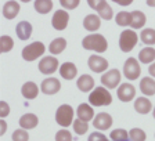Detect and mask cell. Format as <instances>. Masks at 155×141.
<instances>
[{"label":"cell","instance_id":"14","mask_svg":"<svg viewBox=\"0 0 155 141\" xmlns=\"http://www.w3.org/2000/svg\"><path fill=\"white\" fill-rule=\"evenodd\" d=\"M100 25H101V21H100V17L97 15V14H89V15H86L83 19V26L89 32H96V31H98Z\"/></svg>","mask_w":155,"mask_h":141},{"label":"cell","instance_id":"15","mask_svg":"<svg viewBox=\"0 0 155 141\" xmlns=\"http://www.w3.org/2000/svg\"><path fill=\"white\" fill-rule=\"evenodd\" d=\"M78 119H81L83 122H89L94 119V109L90 107V104H81L76 109Z\"/></svg>","mask_w":155,"mask_h":141},{"label":"cell","instance_id":"22","mask_svg":"<svg viewBox=\"0 0 155 141\" xmlns=\"http://www.w3.org/2000/svg\"><path fill=\"white\" fill-rule=\"evenodd\" d=\"M134 109L141 115H147L152 109V104L147 97H139L134 101Z\"/></svg>","mask_w":155,"mask_h":141},{"label":"cell","instance_id":"4","mask_svg":"<svg viewBox=\"0 0 155 141\" xmlns=\"http://www.w3.org/2000/svg\"><path fill=\"white\" fill-rule=\"evenodd\" d=\"M55 120L62 127L74 125V108L68 104H62L61 107H58L57 112H55Z\"/></svg>","mask_w":155,"mask_h":141},{"label":"cell","instance_id":"17","mask_svg":"<svg viewBox=\"0 0 155 141\" xmlns=\"http://www.w3.org/2000/svg\"><path fill=\"white\" fill-rule=\"evenodd\" d=\"M15 33L18 36V39L28 40L31 38V35H32V25L28 21H21V22H18V25L15 28Z\"/></svg>","mask_w":155,"mask_h":141},{"label":"cell","instance_id":"38","mask_svg":"<svg viewBox=\"0 0 155 141\" xmlns=\"http://www.w3.org/2000/svg\"><path fill=\"white\" fill-rule=\"evenodd\" d=\"M87 141H110L104 134H101L100 132H93L89 136V140Z\"/></svg>","mask_w":155,"mask_h":141},{"label":"cell","instance_id":"31","mask_svg":"<svg viewBox=\"0 0 155 141\" xmlns=\"http://www.w3.org/2000/svg\"><path fill=\"white\" fill-rule=\"evenodd\" d=\"M111 141H126L129 140V132H126L125 129H115L110 134Z\"/></svg>","mask_w":155,"mask_h":141},{"label":"cell","instance_id":"35","mask_svg":"<svg viewBox=\"0 0 155 141\" xmlns=\"http://www.w3.org/2000/svg\"><path fill=\"white\" fill-rule=\"evenodd\" d=\"M13 141H28L29 140V134L25 129H17L15 132L11 136Z\"/></svg>","mask_w":155,"mask_h":141},{"label":"cell","instance_id":"43","mask_svg":"<svg viewBox=\"0 0 155 141\" xmlns=\"http://www.w3.org/2000/svg\"><path fill=\"white\" fill-rule=\"evenodd\" d=\"M87 4H89V6H90L93 10H96L97 4H98V0H89V2H87Z\"/></svg>","mask_w":155,"mask_h":141},{"label":"cell","instance_id":"12","mask_svg":"<svg viewBox=\"0 0 155 141\" xmlns=\"http://www.w3.org/2000/svg\"><path fill=\"white\" fill-rule=\"evenodd\" d=\"M61 89V83H60V80L57 77H47L40 84V90H42L45 94H48V96H51V94H55L60 91Z\"/></svg>","mask_w":155,"mask_h":141},{"label":"cell","instance_id":"37","mask_svg":"<svg viewBox=\"0 0 155 141\" xmlns=\"http://www.w3.org/2000/svg\"><path fill=\"white\" fill-rule=\"evenodd\" d=\"M60 4L67 10H74L79 6V0H61Z\"/></svg>","mask_w":155,"mask_h":141},{"label":"cell","instance_id":"13","mask_svg":"<svg viewBox=\"0 0 155 141\" xmlns=\"http://www.w3.org/2000/svg\"><path fill=\"white\" fill-rule=\"evenodd\" d=\"M93 126L97 130H108L112 126V116L107 112H101L94 116Z\"/></svg>","mask_w":155,"mask_h":141},{"label":"cell","instance_id":"46","mask_svg":"<svg viewBox=\"0 0 155 141\" xmlns=\"http://www.w3.org/2000/svg\"><path fill=\"white\" fill-rule=\"evenodd\" d=\"M126 141H132V140H126Z\"/></svg>","mask_w":155,"mask_h":141},{"label":"cell","instance_id":"8","mask_svg":"<svg viewBox=\"0 0 155 141\" xmlns=\"http://www.w3.org/2000/svg\"><path fill=\"white\" fill-rule=\"evenodd\" d=\"M58 67H60L58 60L55 57H50V55H48V57H43L42 60H40V62H39V65H38L39 70L45 75L54 74Z\"/></svg>","mask_w":155,"mask_h":141},{"label":"cell","instance_id":"27","mask_svg":"<svg viewBox=\"0 0 155 141\" xmlns=\"http://www.w3.org/2000/svg\"><path fill=\"white\" fill-rule=\"evenodd\" d=\"M132 28L133 31L134 29H141L143 26H144L145 21H147V18H145V14L141 13V11H139V10H136V11H132Z\"/></svg>","mask_w":155,"mask_h":141},{"label":"cell","instance_id":"45","mask_svg":"<svg viewBox=\"0 0 155 141\" xmlns=\"http://www.w3.org/2000/svg\"><path fill=\"white\" fill-rule=\"evenodd\" d=\"M152 115H154V119H155V107H154V109H152Z\"/></svg>","mask_w":155,"mask_h":141},{"label":"cell","instance_id":"19","mask_svg":"<svg viewBox=\"0 0 155 141\" xmlns=\"http://www.w3.org/2000/svg\"><path fill=\"white\" fill-rule=\"evenodd\" d=\"M96 11H97V14H98L100 18L107 19V21L111 19L112 18V15H114L112 7L107 3V2H104V0H101V2L98 0V4H97V7H96Z\"/></svg>","mask_w":155,"mask_h":141},{"label":"cell","instance_id":"6","mask_svg":"<svg viewBox=\"0 0 155 141\" xmlns=\"http://www.w3.org/2000/svg\"><path fill=\"white\" fill-rule=\"evenodd\" d=\"M140 74H141V68H140V64L136 58H127L123 65V75H125L126 79L129 80H136L140 77Z\"/></svg>","mask_w":155,"mask_h":141},{"label":"cell","instance_id":"33","mask_svg":"<svg viewBox=\"0 0 155 141\" xmlns=\"http://www.w3.org/2000/svg\"><path fill=\"white\" fill-rule=\"evenodd\" d=\"M129 137L132 141H145V138H147V134H145V132L143 130V129H139V127H134L129 132Z\"/></svg>","mask_w":155,"mask_h":141},{"label":"cell","instance_id":"40","mask_svg":"<svg viewBox=\"0 0 155 141\" xmlns=\"http://www.w3.org/2000/svg\"><path fill=\"white\" fill-rule=\"evenodd\" d=\"M6 130H7V123L2 119V120H0V134L3 136L4 133H6Z\"/></svg>","mask_w":155,"mask_h":141},{"label":"cell","instance_id":"23","mask_svg":"<svg viewBox=\"0 0 155 141\" xmlns=\"http://www.w3.org/2000/svg\"><path fill=\"white\" fill-rule=\"evenodd\" d=\"M21 93H22V96L25 97L26 100H33V98H36L39 94V87L36 86V83H33V82H26V83H24V86L21 87Z\"/></svg>","mask_w":155,"mask_h":141},{"label":"cell","instance_id":"20","mask_svg":"<svg viewBox=\"0 0 155 141\" xmlns=\"http://www.w3.org/2000/svg\"><path fill=\"white\" fill-rule=\"evenodd\" d=\"M19 13V3L17 2H6L3 6V15L7 19H14Z\"/></svg>","mask_w":155,"mask_h":141},{"label":"cell","instance_id":"36","mask_svg":"<svg viewBox=\"0 0 155 141\" xmlns=\"http://www.w3.org/2000/svg\"><path fill=\"white\" fill-rule=\"evenodd\" d=\"M55 141H72V134L67 129H61L55 134Z\"/></svg>","mask_w":155,"mask_h":141},{"label":"cell","instance_id":"28","mask_svg":"<svg viewBox=\"0 0 155 141\" xmlns=\"http://www.w3.org/2000/svg\"><path fill=\"white\" fill-rule=\"evenodd\" d=\"M140 39H141V42L144 43V44H147L148 47L155 44V29H152V28L143 29L141 33H140Z\"/></svg>","mask_w":155,"mask_h":141},{"label":"cell","instance_id":"29","mask_svg":"<svg viewBox=\"0 0 155 141\" xmlns=\"http://www.w3.org/2000/svg\"><path fill=\"white\" fill-rule=\"evenodd\" d=\"M35 10L39 14H47L53 10V2L51 0H36L35 2Z\"/></svg>","mask_w":155,"mask_h":141},{"label":"cell","instance_id":"5","mask_svg":"<svg viewBox=\"0 0 155 141\" xmlns=\"http://www.w3.org/2000/svg\"><path fill=\"white\" fill-rule=\"evenodd\" d=\"M45 44L42 42H33L31 44L25 46L22 50V58L25 61H35L39 57L45 54Z\"/></svg>","mask_w":155,"mask_h":141},{"label":"cell","instance_id":"41","mask_svg":"<svg viewBox=\"0 0 155 141\" xmlns=\"http://www.w3.org/2000/svg\"><path fill=\"white\" fill-rule=\"evenodd\" d=\"M114 2L119 6H130L132 4V0H114Z\"/></svg>","mask_w":155,"mask_h":141},{"label":"cell","instance_id":"34","mask_svg":"<svg viewBox=\"0 0 155 141\" xmlns=\"http://www.w3.org/2000/svg\"><path fill=\"white\" fill-rule=\"evenodd\" d=\"M74 130L76 134L82 136V134H86L87 130H89V125H87V122H83V120H81V119H76V120H74Z\"/></svg>","mask_w":155,"mask_h":141},{"label":"cell","instance_id":"21","mask_svg":"<svg viewBox=\"0 0 155 141\" xmlns=\"http://www.w3.org/2000/svg\"><path fill=\"white\" fill-rule=\"evenodd\" d=\"M76 86H78V89L81 90V91L87 93V91L93 90L94 79L90 76V75H82V76H79V79L76 80Z\"/></svg>","mask_w":155,"mask_h":141},{"label":"cell","instance_id":"25","mask_svg":"<svg viewBox=\"0 0 155 141\" xmlns=\"http://www.w3.org/2000/svg\"><path fill=\"white\" fill-rule=\"evenodd\" d=\"M155 60V48L154 47H144L139 53V61L143 64L151 65Z\"/></svg>","mask_w":155,"mask_h":141},{"label":"cell","instance_id":"39","mask_svg":"<svg viewBox=\"0 0 155 141\" xmlns=\"http://www.w3.org/2000/svg\"><path fill=\"white\" fill-rule=\"evenodd\" d=\"M10 113V107L6 101H0V118H6Z\"/></svg>","mask_w":155,"mask_h":141},{"label":"cell","instance_id":"9","mask_svg":"<svg viewBox=\"0 0 155 141\" xmlns=\"http://www.w3.org/2000/svg\"><path fill=\"white\" fill-rule=\"evenodd\" d=\"M116 94L122 103H129L136 96V87L132 83H122L116 90Z\"/></svg>","mask_w":155,"mask_h":141},{"label":"cell","instance_id":"32","mask_svg":"<svg viewBox=\"0 0 155 141\" xmlns=\"http://www.w3.org/2000/svg\"><path fill=\"white\" fill-rule=\"evenodd\" d=\"M13 47H14V42L10 36L4 35L0 38V51L2 53H8Z\"/></svg>","mask_w":155,"mask_h":141},{"label":"cell","instance_id":"44","mask_svg":"<svg viewBox=\"0 0 155 141\" xmlns=\"http://www.w3.org/2000/svg\"><path fill=\"white\" fill-rule=\"evenodd\" d=\"M147 4H148L150 7H155V0H148V2H147Z\"/></svg>","mask_w":155,"mask_h":141},{"label":"cell","instance_id":"16","mask_svg":"<svg viewBox=\"0 0 155 141\" xmlns=\"http://www.w3.org/2000/svg\"><path fill=\"white\" fill-rule=\"evenodd\" d=\"M76 74H78V69L74 62H64V64L60 67V75H61L65 80L75 79Z\"/></svg>","mask_w":155,"mask_h":141},{"label":"cell","instance_id":"42","mask_svg":"<svg viewBox=\"0 0 155 141\" xmlns=\"http://www.w3.org/2000/svg\"><path fill=\"white\" fill-rule=\"evenodd\" d=\"M148 72L152 77H155V62H152V64L148 67Z\"/></svg>","mask_w":155,"mask_h":141},{"label":"cell","instance_id":"3","mask_svg":"<svg viewBox=\"0 0 155 141\" xmlns=\"http://www.w3.org/2000/svg\"><path fill=\"white\" fill-rule=\"evenodd\" d=\"M139 42V35L133 29H126L119 36V47L123 53H129L136 47Z\"/></svg>","mask_w":155,"mask_h":141},{"label":"cell","instance_id":"7","mask_svg":"<svg viewBox=\"0 0 155 141\" xmlns=\"http://www.w3.org/2000/svg\"><path fill=\"white\" fill-rule=\"evenodd\" d=\"M101 83L107 89H115L120 86V72L118 69H110L101 76Z\"/></svg>","mask_w":155,"mask_h":141},{"label":"cell","instance_id":"30","mask_svg":"<svg viewBox=\"0 0 155 141\" xmlns=\"http://www.w3.org/2000/svg\"><path fill=\"white\" fill-rule=\"evenodd\" d=\"M132 18H133L132 13H129V11H120V13L116 14L115 21L119 26H129V25H132Z\"/></svg>","mask_w":155,"mask_h":141},{"label":"cell","instance_id":"10","mask_svg":"<svg viewBox=\"0 0 155 141\" xmlns=\"http://www.w3.org/2000/svg\"><path fill=\"white\" fill-rule=\"evenodd\" d=\"M68 21H69V14L65 10H57L53 14L51 24H53V28L57 29V31H64L68 25Z\"/></svg>","mask_w":155,"mask_h":141},{"label":"cell","instance_id":"26","mask_svg":"<svg viewBox=\"0 0 155 141\" xmlns=\"http://www.w3.org/2000/svg\"><path fill=\"white\" fill-rule=\"evenodd\" d=\"M65 47H67V40H65L64 38H57L50 43L48 50H50L51 54L57 55V54H61V53L65 50Z\"/></svg>","mask_w":155,"mask_h":141},{"label":"cell","instance_id":"1","mask_svg":"<svg viewBox=\"0 0 155 141\" xmlns=\"http://www.w3.org/2000/svg\"><path fill=\"white\" fill-rule=\"evenodd\" d=\"M82 46L86 50H93L97 53H104L108 47L107 39L100 33H93V35H87L82 40Z\"/></svg>","mask_w":155,"mask_h":141},{"label":"cell","instance_id":"24","mask_svg":"<svg viewBox=\"0 0 155 141\" xmlns=\"http://www.w3.org/2000/svg\"><path fill=\"white\" fill-rule=\"evenodd\" d=\"M140 90L144 96H154L155 94V80L152 77H143L140 80Z\"/></svg>","mask_w":155,"mask_h":141},{"label":"cell","instance_id":"18","mask_svg":"<svg viewBox=\"0 0 155 141\" xmlns=\"http://www.w3.org/2000/svg\"><path fill=\"white\" fill-rule=\"evenodd\" d=\"M39 123V119L35 113H25L19 118V126L21 129H25V130H31V129H35Z\"/></svg>","mask_w":155,"mask_h":141},{"label":"cell","instance_id":"2","mask_svg":"<svg viewBox=\"0 0 155 141\" xmlns=\"http://www.w3.org/2000/svg\"><path fill=\"white\" fill-rule=\"evenodd\" d=\"M89 103L93 107H105L112 103V96L108 89L104 86H98L93 90L89 96Z\"/></svg>","mask_w":155,"mask_h":141},{"label":"cell","instance_id":"11","mask_svg":"<svg viewBox=\"0 0 155 141\" xmlns=\"http://www.w3.org/2000/svg\"><path fill=\"white\" fill-rule=\"evenodd\" d=\"M87 65H89V68H90L93 72L101 74V72L107 70V68H108V61H107L104 57H101V55L94 54V55H90L89 61H87Z\"/></svg>","mask_w":155,"mask_h":141}]
</instances>
